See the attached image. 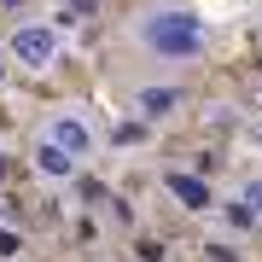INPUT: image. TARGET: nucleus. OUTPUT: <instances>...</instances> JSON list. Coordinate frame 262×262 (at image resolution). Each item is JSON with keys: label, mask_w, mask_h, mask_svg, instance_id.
Returning a JSON list of instances; mask_svg holds the SVG:
<instances>
[{"label": "nucleus", "mask_w": 262, "mask_h": 262, "mask_svg": "<svg viewBox=\"0 0 262 262\" xmlns=\"http://www.w3.org/2000/svg\"><path fill=\"white\" fill-rule=\"evenodd\" d=\"M18 251H24V239L12 233V227H0V262H12V256H18Z\"/></svg>", "instance_id": "7"}, {"label": "nucleus", "mask_w": 262, "mask_h": 262, "mask_svg": "<svg viewBox=\"0 0 262 262\" xmlns=\"http://www.w3.org/2000/svg\"><path fill=\"white\" fill-rule=\"evenodd\" d=\"M239 198L256 210V222H262V181H245V187H239Z\"/></svg>", "instance_id": "9"}, {"label": "nucleus", "mask_w": 262, "mask_h": 262, "mask_svg": "<svg viewBox=\"0 0 262 262\" xmlns=\"http://www.w3.org/2000/svg\"><path fill=\"white\" fill-rule=\"evenodd\" d=\"M94 6H99V0H64V18H88Z\"/></svg>", "instance_id": "10"}, {"label": "nucleus", "mask_w": 262, "mask_h": 262, "mask_svg": "<svg viewBox=\"0 0 262 262\" xmlns=\"http://www.w3.org/2000/svg\"><path fill=\"white\" fill-rule=\"evenodd\" d=\"M134 111H140L146 122H163V117H175L181 111V88H140V94H134Z\"/></svg>", "instance_id": "5"}, {"label": "nucleus", "mask_w": 262, "mask_h": 262, "mask_svg": "<svg viewBox=\"0 0 262 262\" xmlns=\"http://www.w3.org/2000/svg\"><path fill=\"white\" fill-rule=\"evenodd\" d=\"M0 12H29V0H0Z\"/></svg>", "instance_id": "11"}, {"label": "nucleus", "mask_w": 262, "mask_h": 262, "mask_svg": "<svg viewBox=\"0 0 262 262\" xmlns=\"http://www.w3.org/2000/svg\"><path fill=\"white\" fill-rule=\"evenodd\" d=\"M29 163H35L41 181H70V175H82V158H70V151L58 146V140H47V134L35 140V158H29Z\"/></svg>", "instance_id": "4"}, {"label": "nucleus", "mask_w": 262, "mask_h": 262, "mask_svg": "<svg viewBox=\"0 0 262 262\" xmlns=\"http://www.w3.org/2000/svg\"><path fill=\"white\" fill-rule=\"evenodd\" d=\"M163 187L175 192L187 210H210V204H215V198H210V187H204L198 175H163Z\"/></svg>", "instance_id": "6"}, {"label": "nucleus", "mask_w": 262, "mask_h": 262, "mask_svg": "<svg viewBox=\"0 0 262 262\" xmlns=\"http://www.w3.org/2000/svg\"><path fill=\"white\" fill-rule=\"evenodd\" d=\"M0 175H6V158H0Z\"/></svg>", "instance_id": "14"}, {"label": "nucleus", "mask_w": 262, "mask_h": 262, "mask_svg": "<svg viewBox=\"0 0 262 262\" xmlns=\"http://www.w3.org/2000/svg\"><path fill=\"white\" fill-rule=\"evenodd\" d=\"M256 151H262V122H256Z\"/></svg>", "instance_id": "13"}, {"label": "nucleus", "mask_w": 262, "mask_h": 262, "mask_svg": "<svg viewBox=\"0 0 262 262\" xmlns=\"http://www.w3.org/2000/svg\"><path fill=\"white\" fill-rule=\"evenodd\" d=\"M134 41H140L151 58H163V64H192V58H204V47H210V29L187 6H158V12H140V18H134Z\"/></svg>", "instance_id": "1"}, {"label": "nucleus", "mask_w": 262, "mask_h": 262, "mask_svg": "<svg viewBox=\"0 0 262 262\" xmlns=\"http://www.w3.org/2000/svg\"><path fill=\"white\" fill-rule=\"evenodd\" d=\"M41 134H47V140H58V146H64L70 151V158H94V146H99V134H94V122H88L82 111H70V105H64V111H53L47 117V128H41Z\"/></svg>", "instance_id": "3"}, {"label": "nucleus", "mask_w": 262, "mask_h": 262, "mask_svg": "<svg viewBox=\"0 0 262 262\" xmlns=\"http://www.w3.org/2000/svg\"><path fill=\"white\" fill-rule=\"evenodd\" d=\"M6 64H12V58H6V53H0V88H6Z\"/></svg>", "instance_id": "12"}, {"label": "nucleus", "mask_w": 262, "mask_h": 262, "mask_svg": "<svg viewBox=\"0 0 262 262\" xmlns=\"http://www.w3.org/2000/svg\"><path fill=\"white\" fill-rule=\"evenodd\" d=\"M204 251H210V262H239V251H233V245H227V239H210Z\"/></svg>", "instance_id": "8"}, {"label": "nucleus", "mask_w": 262, "mask_h": 262, "mask_svg": "<svg viewBox=\"0 0 262 262\" xmlns=\"http://www.w3.org/2000/svg\"><path fill=\"white\" fill-rule=\"evenodd\" d=\"M6 58H12L18 70H29V76L53 70V64H58V29L41 24V18H24V24L6 35Z\"/></svg>", "instance_id": "2"}]
</instances>
